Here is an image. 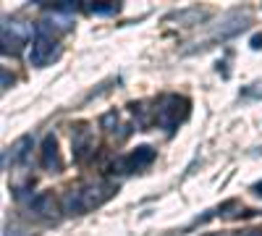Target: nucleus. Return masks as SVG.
<instances>
[{
	"label": "nucleus",
	"mask_w": 262,
	"mask_h": 236,
	"mask_svg": "<svg viewBox=\"0 0 262 236\" xmlns=\"http://www.w3.org/2000/svg\"><path fill=\"white\" fill-rule=\"evenodd\" d=\"M186 116H189V100L181 95H168L158 105V123L168 132H173Z\"/></svg>",
	"instance_id": "nucleus-1"
},
{
	"label": "nucleus",
	"mask_w": 262,
	"mask_h": 236,
	"mask_svg": "<svg viewBox=\"0 0 262 236\" xmlns=\"http://www.w3.org/2000/svg\"><path fill=\"white\" fill-rule=\"evenodd\" d=\"M32 32L37 34V29H32V24H21V21H6L3 24V53L16 55L24 42L32 37Z\"/></svg>",
	"instance_id": "nucleus-2"
},
{
	"label": "nucleus",
	"mask_w": 262,
	"mask_h": 236,
	"mask_svg": "<svg viewBox=\"0 0 262 236\" xmlns=\"http://www.w3.org/2000/svg\"><path fill=\"white\" fill-rule=\"evenodd\" d=\"M249 24H252V13H249V11H228V13L221 18V24L215 27L212 34L221 37V39H228V37L242 34Z\"/></svg>",
	"instance_id": "nucleus-3"
},
{
	"label": "nucleus",
	"mask_w": 262,
	"mask_h": 236,
	"mask_svg": "<svg viewBox=\"0 0 262 236\" xmlns=\"http://www.w3.org/2000/svg\"><path fill=\"white\" fill-rule=\"evenodd\" d=\"M81 191V202H84V210H92V207H100L102 202H107L113 195H116V184L111 181H97V184H90L79 189Z\"/></svg>",
	"instance_id": "nucleus-4"
},
{
	"label": "nucleus",
	"mask_w": 262,
	"mask_h": 236,
	"mask_svg": "<svg viewBox=\"0 0 262 236\" xmlns=\"http://www.w3.org/2000/svg\"><path fill=\"white\" fill-rule=\"evenodd\" d=\"M58 58V42L53 37H34L32 42V50H29V63L37 69L48 66V63Z\"/></svg>",
	"instance_id": "nucleus-5"
},
{
	"label": "nucleus",
	"mask_w": 262,
	"mask_h": 236,
	"mask_svg": "<svg viewBox=\"0 0 262 236\" xmlns=\"http://www.w3.org/2000/svg\"><path fill=\"white\" fill-rule=\"evenodd\" d=\"M29 149H32V137H18L3 155V170H8L11 165H18V163H27L29 158Z\"/></svg>",
	"instance_id": "nucleus-6"
},
{
	"label": "nucleus",
	"mask_w": 262,
	"mask_h": 236,
	"mask_svg": "<svg viewBox=\"0 0 262 236\" xmlns=\"http://www.w3.org/2000/svg\"><path fill=\"white\" fill-rule=\"evenodd\" d=\"M39 163H42V168H45V170H50V174H58V170L63 168V160H60V153H58V139L53 134H48L45 142H42Z\"/></svg>",
	"instance_id": "nucleus-7"
},
{
	"label": "nucleus",
	"mask_w": 262,
	"mask_h": 236,
	"mask_svg": "<svg viewBox=\"0 0 262 236\" xmlns=\"http://www.w3.org/2000/svg\"><path fill=\"white\" fill-rule=\"evenodd\" d=\"M152 160H155V149L144 144V147H137L128 158L118 160V168H123L126 174H131V170H142V168H147Z\"/></svg>",
	"instance_id": "nucleus-8"
},
{
	"label": "nucleus",
	"mask_w": 262,
	"mask_h": 236,
	"mask_svg": "<svg viewBox=\"0 0 262 236\" xmlns=\"http://www.w3.org/2000/svg\"><path fill=\"white\" fill-rule=\"evenodd\" d=\"M29 210L37 212L39 218H55L58 216V202L50 191H39L37 197L29 200Z\"/></svg>",
	"instance_id": "nucleus-9"
},
{
	"label": "nucleus",
	"mask_w": 262,
	"mask_h": 236,
	"mask_svg": "<svg viewBox=\"0 0 262 236\" xmlns=\"http://www.w3.org/2000/svg\"><path fill=\"white\" fill-rule=\"evenodd\" d=\"M63 212H69V216H81L84 210V202H81V191L79 189H71L69 195L63 197Z\"/></svg>",
	"instance_id": "nucleus-10"
},
{
	"label": "nucleus",
	"mask_w": 262,
	"mask_h": 236,
	"mask_svg": "<svg viewBox=\"0 0 262 236\" xmlns=\"http://www.w3.org/2000/svg\"><path fill=\"white\" fill-rule=\"evenodd\" d=\"M86 153H92V137H90V132H79V137L74 139V158L76 160H84L86 158Z\"/></svg>",
	"instance_id": "nucleus-11"
},
{
	"label": "nucleus",
	"mask_w": 262,
	"mask_h": 236,
	"mask_svg": "<svg viewBox=\"0 0 262 236\" xmlns=\"http://www.w3.org/2000/svg\"><path fill=\"white\" fill-rule=\"evenodd\" d=\"M173 18L189 27V24H200L202 18H207V13H205V11H200V8H189V11H179V13H173Z\"/></svg>",
	"instance_id": "nucleus-12"
},
{
	"label": "nucleus",
	"mask_w": 262,
	"mask_h": 236,
	"mask_svg": "<svg viewBox=\"0 0 262 236\" xmlns=\"http://www.w3.org/2000/svg\"><path fill=\"white\" fill-rule=\"evenodd\" d=\"M121 6L118 3H90V6H84V11H90L95 16H107V13H116Z\"/></svg>",
	"instance_id": "nucleus-13"
},
{
	"label": "nucleus",
	"mask_w": 262,
	"mask_h": 236,
	"mask_svg": "<svg viewBox=\"0 0 262 236\" xmlns=\"http://www.w3.org/2000/svg\"><path fill=\"white\" fill-rule=\"evenodd\" d=\"M100 123H102V128H105V132H113V126L118 123V113H105Z\"/></svg>",
	"instance_id": "nucleus-14"
},
{
	"label": "nucleus",
	"mask_w": 262,
	"mask_h": 236,
	"mask_svg": "<svg viewBox=\"0 0 262 236\" xmlns=\"http://www.w3.org/2000/svg\"><path fill=\"white\" fill-rule=\"evenodd\" d=\"M3 236H29V233H24V231H18L16 226H6V231H3Z\"/></svg>",
	"instance_id": "nucleus-15"
},
{
	"label": "nucleus",
	"mask_w": 262,
	"mask_h": 236,
	"mask_svg": "<svg viewBox=\"0 0 262 236\" xmlns=\"http://www.w3.org/2000/svg\"><path fill=\"white\" fill-rule=\"evenodd\" d=\"M249 45H252V48H254V50H259V48H262V32H259V34H254V37H252V42H249Z\"/></svg>",
	"instance_id": "nucleus-16"
},
{
	"label": "nucleus",
	"mask_w": 262,
	"mask_h": 236,
	"mask_svg": "<svg viewBox=\"0 0 262 236\" xmlns=\"http://www.w3.org/2000/svg\"><path fill=\"white\" fill-rule=\"evenodd\" d=\"M11 84H13V79L8 76V71H3V90H8V87H11Z\"/></svg>",
	"instance_id": "nucleus-17"
},
{
	"label": "nucleus",
	"mask_w": 262,
	"mask_h": 236,
	"mask_svg": "<svg viewBox=\"0 0 262 236\" xmlns=\"http://www.w3.org/2000/svg\"><path fill=\"white\" fill-rule=\"evenodd\" d=\"M247 236H262V228H254V231H249Z\"/></svg>",
	"instance_id": "nucleus-18"
},
{
	"label": "nucleus",
	"mask_w": 262,
	"mask_h": 236,
	"mask_svg": "<svg viewBox=\"0 0 262 236\" xmlns=\"http://www.w3.org/2000/svg\"><path fill=\"white\" fill-rule=\"evenodd\" d=\"M254 191H257V195H262V184H257V186H254Z\"/></svg>",
	"instance_id": "nucleus-19"
}]
</instances>
